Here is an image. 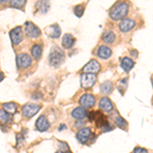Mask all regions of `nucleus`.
<instances>
[{
    "mask_svg": "<svg viewBox=\"0 0 153 153\" xmlns=\"http://www.w3.org/2000/svg\"><path fill=\"white\" fill-rule=\"evenodd\" d=\"M65 51L62 49H60L57 46H54V47L51 48V51L49 53V57H48V61L49 65L51 66H54V68H57L65 60Z\"/></svg>",
    "mask_w": 153,
    "mask_h": 153,
    "instance_id": "1",
    "label": "nucleus"
},
{
    "mask_svg": "<svg viewBox=\"0 0 153 153\" xmlns=\"http://www.w3.org/2000/svg\"><path fill=\"white\" fill-rule=\"evenodd\" d=\"M129 11V4L126 2H117L114 6H112L109 12V16L114 21L124 19Z\"/></svg>",
    "mask_w": 153,
    "mask_h": 153,
    "instance_id": "2",
    "label": "nucleus"
},
{
    "mask_svg": "<svg viewBox=\"0 0 153 153\" xmlns=\"http://www.w3.org/2000/svg\"><path fill=\"white\" fill-rule=\"evenodd\" d=\"M97 80V76L95 74H85L83 73L81 76V86L84 89H89L94 86Z\"/></svg>",
    "mask_w": 153,
    "mask_h": 153,
    "instance_id": "3",
    "label": "nucleus"
},
{
    "mask_svg": "<svg viewBox=\"0 0 153 153\" xmlns=\"http://www.w3.org/2000/svg\"><path fill=\"white\" fill-rule=\"evenodd\" d=\"M40 109H41L40 105L35 104V103H27L26 105H24L22 107V112H23V115H25L26 117H32Z\"/></svg>",
    "mask_w": 153,
    "mask_h": 153,
    "instance_id": "4",
    "label": "nucleus"
},
{
    "mask_svg": "<svg viewBox=\"0 0 153 153\" xmlns=\"http://www.w3.org/2000/svg\"><path fill=\"white\" fill-rule=\"evenodd\" d=\"M32 65L31 56L27 53H21L16 56V65L19 68H27Z\"/></svg>",
    "mask_w": 153,
    "mask_h": 153,
    "instance_id": "5",
    "label": "nucleus"
},
{
    "mask_svg": "<svg viewBox=\"0 0 153 153\" xmlns=\"http://www.w3.org/2000/svg\"><path fill=\"white\" fill-rule=\"evenodd\" d=\"M25 32H26L27 36L30 37V38H37L41 35V31L38 27H36L33 23H30V22H27L25 23Z\"/></svg>",
    "mask_w": 153,
    "mask_h": 153,
    "instance_id": "6",
    "label": "nucleus"
},
{
    "mask_svg": "<svg viewBox=\"0 0 153 153\" xmlns=\"http://www.w3.org/2000/svg\"><path fill=\"white\" fill-rule=\"evenodd\" d=\"M10 39L13 45H19L22 41H23V28L21 26L16 27V28L12 29L9 33Z\"/></svg>",
    "mask_w": 153,
    "mask_h": 153,
    "instance_id": "7",
    "label": "nucleus"
},
{
    "mask_svg": "<svg viewBox=\"0 0 153 153\" xmlns=\"http://www.w3.org/2000/svg\"><path fill=\"white\" fill-rule=\"evenodd\" d=\"M92 136V132H91L90 128H82L79 130V132L76 133V139L80 143L85 144L90 140V137Z\"/></svg>",
    "mask_w": 153,
    "mask_h": 153,
    "instance_id": "8",
    "label": "nucleus"
},
{
    "mask_svg": "<svg viewBox=\"0 0 153 153\" xmlns=\"http://www.w3.org/2000/svg\"><path fill=\"white\" fill-rule=\"evenodd\" d=\"M100 65L97 60L92 59L83 68V71L85 74H97L100 71Z\"/></svg>",
    "mask_w": 153,
    "mask_h": 153,
    "instance_id": "9",
    "label": "nucleus"
},
{
    "mask_svg": "<svg viewBox=\"0 0 153 153\" xmlns=\"http://www.w3.org/2000/svg\"><path fill=\"white\" fill-rule=\"evenodd\" d=\"M49 128H50V124H49L46 117L45 115H40L36 122V129L39 132H46Z\"/></svg>",
    "mask_w": 153,
    "mask_h": 153,
    "instance_id": "10",
    "label": "nucleus"
},
{
    "mask_svg": "<svg viewBox=\"0 0 153 153\" xmlns=\"http://www.w3.org/2000/svg\"><path fill=\"white\" fill-rule=\"evenodd\" d=\"M136 26V23L131 19H124L120 21V25H118V29L122 32H129L132 29H134Z\"/></svg>",
    "mask_w": 153,
    "mask_h": 153,
    "instance_id": "11",
    "label": "nucleus"
},
{
    "mask_svg": "<svg viewBox=\"0 0 153 153\" xmlns=\"http://www.w3.org/2000/svg\"><path fill=\"white\" fill-rule=\"evenodd\" d=\"M80 104L83 107H92L95 104V97L92 94H84L82 97L80 98Z\"/></svg>",
    "mask_w": 153,
    "mask_h": 153,
    "instance_id": "12",
    "label": "nucleus"
},
{
    "mask_svg": "<svg viewBox=\"0 0 153 153\" xmlns=\"http://www.w3.org/2000/svg\"><path fill=\"white\" fill-rule=\"evenodd\" d=\"M45 32L46 34L51 37V38H59L60 37V34H61V30L59 28V26L57 24L55 25H51V26L47 27V28L45 29Z\"/></svg>",
    "mask_w": 153,
    "mask_h": 153,
    "instance_id": "13",
    "label": "nucleus"
},
{
    "mask_svg": "<svg viewBox=\"0 0 153 153\" xmlns=\"http://www.w3.org/2000/svg\"><path fill=\"white\" fill-rule=\"evenodd\" d=\"M99 107L105 112H110L113 109V104L107 97H102L99 101Z\"/></svg>",
    "mask_w": 153,
    "mask_h": 153,
    "instance_id": "14",
    "label": "nucleus"
},
{
    "mask_svg": "<svg viewBox=\"0 0 153 153\" xmlns=\"http://www.w3.org/2000/svg\"><path fill=\"white\" fill-rule=\"evenodd\" d=\"M97 55L102 59L109 58L110 55H111V49L108 47V46H105V45L100 46L97 50Z\"/></svg>",
    "mask_w": 153,
    "mask_h": 153,
    "instance_id": "15",
    "label": "nucleus"
},
{
    "mask_svg": "<svg viewBox=\"0 0 153 153\" xmlns=\"http://www.w3.org/2000/svg\"><path fill=\"white\" fill-rule=\"evenodd\" d=\"M75 42H76V39L71 34H65L63 35L62 37V46L65 48H71L75 45Z\"/></svg>",
    "mask_w": 153,
    "mask_h": 153,
    "instance_id": "16",
    "label": "nucleus"
},
{
    "mask_svg": "<svg viewBox=\"0 0 153 153\" xmlns=\"http://www.w3.org/2000/svg\"><path fill=\"white\" fill-rule=\"evenodd\" d=\"M71 117L78 120H82L83 118L87 117V112L84 107H76L71 111Z\"/></svg>",
    "mask_w": 153,
    "mask_h": 153,
    "instance_id": "17",
    "label": "nucleus"
},
{
    "mask_svg": "<svg viewBox=\"0 0 153 153\" xmlns=\"http://www.w3.org/2000/svg\"><path fill=\"white\" fill-rule=\"evenodd\" d=\"M134 65H135L134 61H133L132 59L129 58V57H124L122 59V61H120L122 68L125 71H127V73H129V71L132 70L133 68H134Z\"/></svg>",
    "mask_w": 153,
    "mask_h": 153,
    "instance_id": "18",
    "label": "nucleus"
},
{
    "mask_svg": "<svg viewBox=\"0 0 153 153\" xmlns=\"http://www.w3.org/2000/svg\"><path fill=\"white\" fill-rule=\"evenodd\" d=\"M112 90H113V84L111 82H109V81L102 83L100 85V91L103 94H106V95L110 94V93L112 92Z\"/></svg>",
    "mask_w": 153,
    "mask_h": 153,
    "instance_id": "19",
    "label": "nucleus"
},
{
    "mask_svg": "<svg viewBox=\"0 0 153 153\" xmlns=\"http://www.w3.org/2000/svg\"><path fill=\"white\" fill-rule=\"evenodd\" d=\"M3 110H5L9 114H13L16 112V104L13 102H8V103H3Z\"/></svg>",
    "mask_w": 153,
    "mask_h": 153,
    "instance_id": "20",
    "label": "nucleus"
},
{
    "mask_svg": "<svg viewBox=\"0 0 153 153\" xmlns=\"http://www.w3.org/2000/svg\"><path fill=\"white\" fill-rule=\"evenodd\" d=\"M31 53L32 56L35 59H39L42 55V47L40 45H38V44H35L31 49Z\"/></svg>",
    "mask_w": 153,
    "mask_h": 153,
    "instance_id": "21",
    "label": "nucleus"
},
{
    "mask_svg": "<svg viewBox=\"0 0 153 153\" xmlns=\"http://www.w3.org/2000/svg\"><path fill=\"white\" fill-rule=\"evenodd\" d=\"M102 39H103V41H104L105 43L111 44L115 40V34L113 33L112 31H109V32H107V33H106L104 36H103Z\"/></svg>",
    "mask_w": 153,
    "mask_h": 153,
    "instance_id": "22",
    "label": "nucleus"
},
{
    "mask_svg": "<svg viewBox=\"0 0 153 153\" xmlns=\"http://www.w3.org/2000/svg\"><path fill=\"white\" fill-rule=\"evenodd\" d=\"M114 123L118 128H120V129H126L127 126H128V122L122 117H117V118H115Z\"/></svg>",
    "mask_w": 153,
    "mask_h": 153,
    "instance_id": "23",
    "label": "nucleus"
},
{
    "mask_svg": "<svg viewBox=\"0 0 153 153\" xmlns=\"http://www.w3.org/2000/svg\"><path fill=\"white\" fill-rule=\"evenodd\" d=\"M10 120V115L5 110H0V123L1 124H7Z\"/></svg>",
    "mask_w": 153,
    "mask_h": 153,
    "instance_id": "24",
    "label": "nucleus"
},
{
    "mask_svg": "<svg viewBox=\"0 0 153 153\" xmlns=\"http://www.w3.org/2000/svg\"><path fill=\"white\" fill-rule=\"evenodd\" d=\"M25 4H26L25 0H11L10 1V5L16 8H23Z\"/></svg>",
    "mask_w": 153,
    "mask_h": 153,
    "instance_id": "25",
    "label": "nucleus"
},
{
    "mask_svg": "<svg viewBox=\"0 0 153 153\" xmlns=\"http://www.w3.org/2000/svg\"><path fill=\"white\" fill-rule=\"evenodd\" d=\"M84 9H85V7H84L83 4H80V5H76L75 7L74 12H75V14L78 16V18H81V16H83V13H84Z\"/></svg>",
    "mask_w": 153,
    "mask_h": 153,
    "instance_id": "26",
    "label": "nucleus"
},
{
    "mask_svg": "<svg viewBox=\"0 0 153 153\" xmlns=\"http://www.w3.org/2000/svg\"><path fill=\"white\" fill-rule=\"evenodd\" d=\"M38 6H39V9H40L42 12H46L49 8V2L47 1L38 2Z\"/></svg>",
    "mask_w": 153,
    "mask_h": 153,
    "instance_id": "27",
    "label": "nucleus"
},
{
    "mask_svg": "<svg viewBox=\"0 0 153 153\" xmlns=\"http://www.w3.org/2000/svg\"><path fill=\"white\" fill-rule=\"evenodd\" d=\"M100 129L102 130V132L106 133V132H109V131H111V130L113 129V127H112V126H110V125H109V123L107 122L104 126H102V127H101Z\"/></svg>",
    "mask_w": 153,
    "mask_h": 153,
    "instance_id": "28",
    "label": "nucleus"
},
{
    "mask_svg": "<svg viewBox=\"0 0 153 153\" xmlns=\"http://www.w3.org/2000/svg\"><path fill=\"white\" fill-rule=\"evenodd\" d=\"M134 153H148V150H146L145 148H142V147H135L134 148V151H133Z\"/></svg>",
    "mask_w": 153,
    "mask_h": 153,
    "instance_id": "29",
    "label": "nucleus"
},
{
    "mask_svg": "<svg viewBox=\"0 0 153 153\" xmlns=\"http://www.w3.org/2000/svg\"><path fill=\"white\" fill-rule=\"evenodd\" d=\"M88 118H89V120H94L96 118V112L95 111H90L88 113Z\"/></svg>",
    "mask_w": 153,
    "mask_h": 153,
    "instance_id": "30",
    "label": "nucleus"
},
{
    "mask_svg": "<svg viewBox=\"0 0 153 153\" xmlns=\"http://www.w3.org/2000/svg\"><path fill=\"white\" fill-rule=\"evenodd\" d=\"M84 125H85V123H84L83 120H78V122L76 123L75 126H76V128H78V129H79V128L82 127V126H84Z\"/></svg>",
    "mask_w": 153,
    "mask_h": 153,
    "instance_id": "31",
    "label": "nucleus"
},
{
    "mask_svg": "<svg viewBox=\"0 0 153 153\" xmlns=\"http://www.w3.org/2000/svg\"><path fill=\"white\" fill-rule=\"evenodd\" d=\"M33 97H34V99H38V97H42V94H41V93H38V92H37V93H35V94H34L33 95Z\"/></svg>",
    "mask_w": 153,
    "mask_h": 153,
    "instance_id": "32",
    "label": "nucleus"
},
{
    "mask_svg": "<svg viewBox=\"0 0 153 153\" xmlns=\"http://www.w3.org/2000/svg\"><path fill=\"white\" fill-rule=\"evenodd\" d=\"M65 130V129H66V126L65 125H61L60 127H59V131H61V130Z\"/></svg>",
    "mask_w": 153,
    "mask_h": 153,
    "instance_id": "33",
    "label": "nucleus"
},
{
    "mask_svg": "<svg viewBox=\"0 0 153 153\" xmlns=\"http://www.w3.org/2000/svg\"><path fill=\"white\" fill-rule=\"evenodd\" d=\"M3 79H4V75L2 73H0V82H1V81L3 80Z\"/></svg>",
    "mask_w": 153,
    "mask_h": 153,
    "instance_id": "34",
    "label": "nucleus"
},
{
    "mask_svg": "<svg viewBox=\"0 0 153 153\" xmlns=\"http://www.w3.org/2000/svg\"><path fill=\"white\" fill-rule=\"evenodd\" d=\"M132 54H133V55H138V52H135V51H132Z\"/></svg>",
    "mask_w": 153,
    "mask_h": 153,
    "instance_id": "35",
    "label": "nucleus"
},
{
    "mask_svg": "<svg viewBox=\"0 0 153 153\" xmlns=\"http://www.w3.org/2000/svg\"><path fill=\"white\" fill-rule=\"evenodd\" d=\"M55 153H63L62 151H61V150H58V151H56Z\"/></svg>",
    "mask_w": 153,
    "mask_h": 153,
    "instance_id": "36",
    "label": "nucleus"
},
{
    "mask_svg": "<svg viewBox=\"0 0 153 153\" xmlns=\"http://www.w3.org/2000/svg\"><path fill=\"white\" fill-rule=\"evenodd\" d=\"M66 153H71V152H70V151H68V152H66Z\"/></svg>",
    "mask_w": 153,
    "mask_h": 153,
    "instance_id": "37",
    "label": "nucleus"
},
{
    "mask_svg": "<svg viewBox=\"0 0 153 153\" xmlns=\"http://www.w3.org/2000/svg\"><path fill=\"white\" fill-rule=\"evenodd\" d=\"M152 85H153V80H152Z\"/></svg>",
    "mask_w": 153,
    "mask_h": 153,
    "instance_id": "38",
    "label": "nucleus"
}]
</instances>
